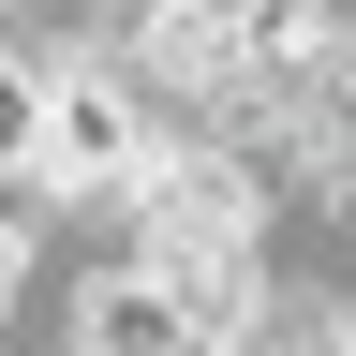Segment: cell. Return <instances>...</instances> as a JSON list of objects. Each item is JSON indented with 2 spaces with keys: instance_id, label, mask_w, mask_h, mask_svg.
I'll list each match as a JSON object with an SVG mask.
<instances>
[{
  "instance_id": "obj_2",
  "label": "cell",
  "mask_w": 356,
  "mask_h": 356,
  "mask_svg": "<svg viewBox=\"0 0 356 356\" xmlns=\"http://www.w3.org/2000/svg\"><path fill=\"white\" fill-rule=\"evenodd\" d=\"M44 238H60V208H44V193H0V312L30 297V267H44Z\"/></svg>"
},
{
  "instance_id": "obj_1",
  "label": "cell",
  "mask_w": 356,
  "mask_h": 356,
  "mask_svg": "<svg viewBox=\"0 0 356 356\" xmlns=\"http://www.w3.org/2000/svg\"><path fill=\"white\" fill-rule=\"evenodd\" d=\"M30 134H44V60L0 44V193H30Z\"/></svg>"
}]
</instances>
